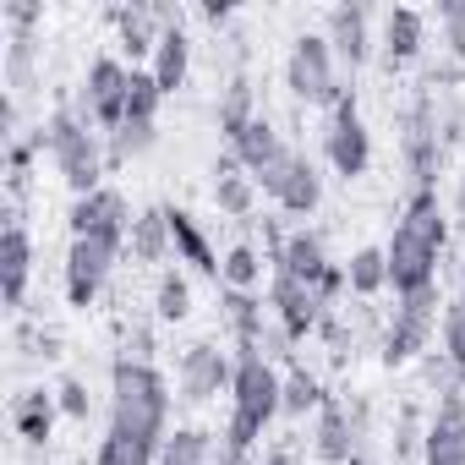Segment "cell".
Segmentation results:
<instances>
[{
    "label": "cell",
    "mask_w": 465,
    "mask_h": 465,
    "mask_svg": "<svg viewBox=\"0 0 465 465\" xmlns=\"http://www.w3.org/2000/svg\"><path fill=\"white\" fill-rule=\"evenodd\" d=\"M110 432H126L148 449L170 438V378L143 356L110 361Z\"/></svg>",
    "instance_id": "1"
},
{
    "label": "cell",
    "mask_w": 465,
    "mask_h": 465,
    "mask_svg": "<svg viewBox=\"0 0 465 465\" xmlns=\"http://www.w3.org/2000/svg\"><path fill=\"white\" fill-rule=\"evenodd\" d=\"M285 372L274 367L269 351H236V383H230V421H224V443L252 454L258 438L269 432L274 416H285Z\"/></svg>",
    "instance_id": "2"
},
{
    "label": "cell",
    "mask_w": 465,
    "mask_h": 465,
    "mask_svg": "<svg viewBox=\"0 0 465 465\" xmlns=\"http://www.w3.org/2000/svg\"><path fill=\"white\" fill-rule=\"evenodd\" d=\"M34 148L55 159V170H61V181L72 186V197H88V192L104 186L110 148H104V132H94L77 104H55V110L39 121Z\"/></svg>",
    "instance_id": "3"
},
{
    "label": "cell",
    "mask_w": 465,
    "mask_h": 465,
    "mask_svg": "<svg viewBox=\"0 0 465 465\" xmlns=\"http://www.w3.org/2000/svg\"><path fill=\"white\" fill-rule=\"evenodd\" d=\"M438 307H443L438 285L411 291V296H394V318H389V334H383V367H389V372L427 356V345H432V334H438V323H443Z\"/></svg>",
    "instance_id": "4"
},
{
    "label": "cell",
    "mask_w": 465,
    "mask_h": 465,
    "mask_svg": "<svg viewBox=\"0 0 465 465\" xmlns=\"http://www.w3.org/2000/svg\"><path fill=\"white\" fill-rule=\"evenodd\" d=\"M285 88H291V99L323 104V110H334V104L351 94V88L340 83V61H334V50H329L323 34H302V39L291 45V55H285Z\"/></svg>",
    "instance_id": "5"
},
{
    "label": "cell",
    "mask_w": 465,
    "mask_h": 465,
    "mask_svg": "<svg viewBox=\"0 0 465 465\" xmlns=\"http://www.w3.org/2000/svg\"><path fill=\"white\" fill-rule=\"evenodd\" d=\"M126 88H132V66L121 61V55H94L88 61V77H83V88H77V110H83V121L94 126V132H121V121H126Z\"/></svg>",
    "instance_id": "6"
},
{
    "label": "cell",
    "mask_w": 465,
    "mask_h": 465,
    "mask_svg": "<svg viewBox=\"0 0 465 465\" xmlns=\"http://www.w3.org/2000/svg\"><path fill=\"white\" fill-rule=\"evenodd\" d=\"M400 148H405V170L416 186H432L438 192V170H443V137H438V99L432 88H421L411 99V110L400 115Z\"/></svg>",
    "instance_id": "7"
},
{
    "label": "cell",
    "mask_w": 465,
    "mask_h": 465,
    "mask_svg": "<svg viewBox=\"0 0 465 465\" xmlns=\"http://www.w3.org/2000/svg\"><path fill=\"white\" fill-rule=\"evenodd\" d=\"M121 252H126V242H110V236H72V247H66V274H61V280H66V307L88 312V307L99 302V291L110 285Z\"/></svg>",
    "instance_id": "8"
},
{
    "label": "cell",
    "mask_w": 465,
    "mask_h": 465,
    "mask_svg": "<svg viewBox=\"0 0 465 465\" xmlns=\"http://www.w3.org/2000/svg\"><path fill=\"white\" fill-rule=\"evenodd\" d=\"M323 159L340 181H356L372 170V132L361 121V104H356V88L329 110V126H323Z\"/></svg>",
    "instance_id": "9"
},
{
    "label": "cell",
    "mask_w": 465,
    "mask_h": 465,
    "mask_svg": "<svg viewBox=\"0 0 465 465\" xmlns=\"http://www.w3.org/2000/svg\"><path fill=\"white\" fill-rule=\"evenodd\" d=\"M230 383H236V361H230L213 340H197L181 351V367H175V400L181 405H208L219 394H230Z\"/></svg>",
    "instance_id": "10"
},
{
    "label": "cell",
    "mask_w": 465,
    "mask_h": 465,
    "mask_svg": "<svg viewBox=\"0 0 465 465\" xmlns=\"http://www.w3.org/2000/svg\"><path fill=\"white\" fill-rule=\"evenodd\" d=\"M361 438H367V405H345L329 394L318 411V427H312V454L323 465H351L361 454Z\"/></svg>",
    "instance_id": "11"
},
{
    "label": "cell",
    "mask_w": 465,
    "mask_h": 465,
    "mask_svg": "<svg viewBox=\"0 0 465 465\" xmlns=\"http://www.w3.org/2000/svg\"><path fill=\"white\" fill-rule=\"evenodd\" d=\"M285 213H296V219H307V213H318V203H323V175H318V164L302 153V148H291L263 181H258Z\"/></svg>",
    "instance_id": "12"
},
{
    "label": "cell",
    "mask_w": 465,
    "mask_h": 465,
    "mask_svg": "<svg viewBox=\"0 0 465 465\" xmlns=\"http://www.w3.org/2000/svg\"><path fill=\"white\" fill-rule=\"evenodd\" d=\"M269 312L280 318V334L291 345H302L307 334H318L323 318H329V307L318 302V291L307 280H296V274H280V269H274V285H269Z\"/></svg>",
    "instance_id": "13"
},
{
    "label": "cell",
    "mask_w": 465,
    "mask_h": 465,
    "mask_svg": "<svg viewBox=\"0 0 465 465\" xmlns=\"http://www.w3.org/2000/svg\"><path fill=\"white\" fill-rule=\"evenodd\" d=\"M132 203H126V192H115V186H99V192H88V197H72V213H66V230L72 236H110V242H126L132 236Z\"/></svg>",
    "instance_id": "14"
},
{
    "label": "cell",
    "mask_w": 465,
    "mask_h": 465,
    "mask_svg": "<svg viewBox=\"0 0 465 465\" xmlns=\"http://www.w3.org/2000/svg\"><path fill=\"white\" fill-rule=\"evenodd\" d=\"M323 39H329V50H334L340 66L361 72V66L372 61V50H378V45H372V6H361V0H340V6H329Z\"/></svg>",
    "instance_id": "15"
},
{
    "label": "cell",
    "mask_w": 465,
    "mask_h": 465,
    "mask_svg": "<svg viewBox=\"0 0 465 465\" xmlns=\"http://www.w3.org/2000/svg\"><path fill=\"white\" fill-rule=\"evenodd\" d=\"M421 465H465V389H443L421 438Z\"/></svg>",
    "instance_id": "16"
},
{
    "label": "cell",
    "mask_w": 465,
    "mask_h": 465,
    "mask_svg": "<svg viewBox=\"0 0 465 465\" xmlns=\"http://www.w3.org/2000/svg\"><path fill=\"white\" fill-rule=\"evenodd\" d=\"M28 280H34V236L23 230L17 208L6 213V236H0V302L23 307L28 302Z\"/></svg>",
    "instance_id": "17"
},
{
    "label": "cell",
    "mask_w": 465,
    "mask_h": 465,
    "mask_svg": "<svg viewBox=\"0 0 465 465\" xmlns=\"http://www.w3.org/2000/svg\"><path fill=\"white\" fill-rule=\"evenodd\" d=\"M170 213V242H175V263H186L192 274H208V280H219V252H213V242H208V230L197 224V213L192 208H164Z\"/></svg>",
    "instance_id": "18"
},
{
    "label": "cell",
    "mask_w": 465,
    "mask_h": 465,
    "mask_svg": "<svg viewBox=\"0 0 465 465\" xmlns=\"http://www.w3.org/2000/svg\"><path fill=\"white\" fill-rule=\"evenodd\" d=\"M427 45V17L416 6H389L383 12V72L394 77L400 66H411Z\"/></svg>",
    "instance_id": "19"
},
{
    "label": "cell",
    "mask_w": 465,
    "mask_h": 465,
    "mask_svg": "<svg viewBox=\"0 0 465 465\" xmlns=\"http://www.w3.org/2000/svg\"><path fill=\"white\" fill-rule=\"evenodd\" d=\"M329 263H334V258H329V242L318 236L312 224L285 230V242H280V252H274V269H280V274H296V280H307V285H318V274H323Z\"/></svg>",
    "instance_id": "20"
},
{
    "label": "cell",
    "mask_w": 465,
    "mask_h": 465,
    "mask_svg": "<svg viewBox=\"0 0 465 465\" xmlns=\"http://www.w3.org/2000/svg\"><path fill=\"white\" fill-rule=\"evenodd\" d=\"M219 307H224V323H230L236 351H263V340H269V302H258V291H219Z\"/></svg>",
    "instance_id": "21"
},
{
    "label": "cell",
    "mask_w": 465,
    "mask_h": 465,
    "mask_svg": "<svg viewBox=\"0 0 465 465\" xmlns=\"http://www.w3.org/2000/svg\"><path fill=\"white\" fill-rule=\"evenodd\" d=\"M55 421H61L55 389H23V394H12V427H17L23 443L45 449V443L55 438Z\"/></svg>",
    "instance_id": "22"
},
{
    "label": "cell",
    "mask_w": 465,
    "mask_h": 465,
    "mask_svg": "<svg viewBox=\"0 0 465 465\" xmlns=\"http://www.w3.org/2000/svg\"><path fill=\"white\" fill-rule=\"evenodd\" d=\"M110 23H115V39H121V61L126 66H148L153 50H159V34H164L153 6H121Z\"/></svg>",
    "instance_id": "23"
},
{
    "label": "cell",
    "mask_w": 465,
    "mask_h": 465,
    "mask_svg": "<svg viewBox=\"0 0 465 465\" xmlns=\"http://www.w3.org/2000/svg\"><path fill=\"white\" fill-rule=\"evenodd\" d=\"M148 72H153V83H159L164 99L186 88V72H192V34H186V23H170L159 34V50L148 61Z\"/></svg>",
    "instance_id": "24"
},
{
    "label": "cell",
    "mask_w": 465,
    "mask_h": 465,
    "mask_svg": "<svg viewBox=\"0 0 465 465\" xmlns=\"http://www.w3.org/2000/svg\"><path fill=\"white\" fill-rule=\"evenodd\" d=\"M258 115H263V110H258V94H252L247 72H236V77H230V83L219 88V110H213V121H219V137H224L230 148H236Z\"/></svg>",
    "instance_id": "25"
},
{
    "label": "cell",
    "mask_w": 465,
    "mask_h": 465,
    "mask_svg": "<svg viewBox=\"0 0 465 465\" xmlns=\"http://www.w3.org/2000/svg\"><path fill=\"white\" fill-rule=\"evenodd\" d=\"M230 153H236V164H242V170H247L252 181H263V175H269V170H274V164H280V159H285L291 148H285L280 126H274L269 115H258V121L247 126V137H242L236 148H230Z\"/></svg>",
    "instance_id": "26"
},
{
    "label": "cell",
    "mask_w": 465,
    "mask_h": 465,
    "mask_svg": "<svg viewBox=\"0 0 465 465\" xmlns=\"http://www.w3.org/2000/svg\"><path fill=\"white\" fill-rule=\"evenodd\" d=\"M213 203H219V213H230V219H252V208H258V181L236 164V153H224V159L213 164Z\"/></svg>",
    "instance_id": "27"
},
{
    "label": "cell",
    "mask_w": 465,
    "mask_h": 465,
    "mask_svg": "<svg viewBox=\"0 0 465 465\" xmlns=\"http://www.w3.org/2000/svg\"><path fill=\"white\" fill-rule=\"evenodd\" d=\"M126 247H132L137 263H164V258L175 252V242H170V213H164V208H143V213L132 219Z\"/></svg>",
    "instance_id": "28"
},
{
    "label": "cell",
    "mask_w": 465,
    "mask_h": 465,
    "mask_svg": "<svg viewBox=\"0 0 465 465\" xmlns=\"http://www.w3.org/2000/svg\"><path fill=\"white\" fill-rule=\"evenodd\" d=\"M159 465H219V432L208 427H175L159 449Z\"/></svg>",
    "instance_id": "29"
},
{
    "label": "cell",
    "mask_w": 465,
    "mask_h": 465,
    "mask_svg": "<svg viewBox=\"0 0 465 465\" xmlns=\"http://www.w3.org/2000/svg\"><path fill=\"white\" fill-rule=\"evenodd\" d=\"M345 280H351V296L356 302L383 296L389 291V258H383V247H356L351 263H345Z\"/></svg>",
    "instance_id": "30"
},
{
    "label": "cell",
    "mask_w": 465,
    "mask_h": 465,
    "mask_svg": "<svg viewBox=\"0 0 465 465\" xmlns=\"http://www.w3.org/2000/svg\"><path fill=\"white\" fill-rule=\"evenodd\" d=\"M219 285L224 291H258L263 285V252L252 242H236L224 252V263H219Z\"/></svg>",
    "instance_id": "31"
},
{
    "label": "cell",
    "mask_w": 465,
    "mask_h": 465,
    "mask_svg": "<svg viewBox=\"0 0 465 465\" xmlns=\"http://www.w3.org/2000/svg\"><path fill=\"white\" fill-rule=\"evenodd\" d=\"M153 318L159 323H186L192 318V280L181 269H164L153 285Z\"/></svg>",
    "instance_id": "32"
},
{
    "label": "cell",
    "mask_w": 465,
    "mask_h": 465,
    "mask_svg": "<svg viewBox=\"0 0 465 465\" xmlns=\"http://www.w3.org/2000/svg\"><path fill=\"white\" fill-rule=\"evenodd\" d=\"M323 400H329V394H323L318 372H307L302 361H291V367H285V400H280V405H285V416H307V411L318 416V411H323Z\"/></svg>",
    "instance_id": "33"
},
{
    "label": "cell",
    "mask_w": 465,
    "mask_h": 465,
    "mask_svg": "<svg viewBox=\"0 0 465 465\" xmlns=\"http://www.w3.org/2000/svg\"><path fill=\"white\" fill-rule=\"evenodd\" d=\"M438 334H443V356H449V367H454V383L465 389V291L443 302V323H438Z\"/></svg>",
    "instance_id": "34"
},
{
    "label": "cell",
    "mask_w": 465,
    "mask_h": 465,
    "mask_svg": "<svg viewBox=\"0 0 465 465\" xmlns=\"http://www.w3.org/2000/svg\"><path fill=\"white\" fill-rule=\"evenodd\" d=\"M153 143H159V121H126L121 132H110V137H104L110 164H132V159H143Z\"/></svg>",
    "instance_id": "35"
},
{
    "label": "cell",
    "mask_w": 465,
    "mask_h": 465,
    "mask_svg": "<svg viewBox=\"0 0 465 465\" xmlns=\"http://www.w3.org/2000/svg\"><path fill=\"white\" fill-rule=\"evenodd\" d=\"M6 83H12V99L34 83V66H39V39L34 34H6Z\"/></svg>",
    "instance_id": "36"
},
{
    "label": "cell",
    "mask_w": 465,
    "mask_h": 465,
    "mask_svg": "<svg viewBox=\"0 0 465 465\" xmlns=\"http://www.w3.org/2000/svg\"><path fill=\"white\" fill-rule=\"evenodd\" d=\"M94 465H159V449H148L126 432H104L94 449Z\"/></svg>",
    "instance_id": "37"
},
{
    "label": "cell",
    "mask_w": 465,
    "mask_h": 465,
    "mask_svg": "<svg viewBox=\"0 0 465 465\" xmlns=\"http://www.w3.org/2000/svg\"><path fill=\"white\" fill-rule=\"evenodd\" d=\"M159 104H164V94H159L153 72H148V66H132V88H126V121H159ZM126 121H121V126H126Z\"/></svg>",
    "instance_id": "38"
},
{
    "label": "cell",
    "mask_w": 465,
    "mask_h": 465,
    "mask_svg": "<svg viewBox=\"0 0 465 465\" xmlns=\"http://www.w3.org/2000/svg\"><path fill=\"white\" fill-rule=\"evenodd\" d=\"M438 23H443V50H449V61L465 66V0H438Z\"/></svg>",
    "instance_id": "39"
},
{
    "label": "cell",
    "mask_w": 465,
    "mask_h": 465,
    "mask_svg": "<svg viewBox=\"0 0 465 465\" xmlns=\"http://www.w3.org/2000/svg\"><path fill=\"white\" fill-rule=\"evenodd\" d=\"M55 400H61V416H66V421H88V411H94L88 383H83L77 372H66V378L55 383Z\"/></svg>",
    "instance_id": "40"
},
{
    "label": "cell",
    "mask_w": 465,
    "mask_h": 465,
    "mask_svg": "<svg viewBox=\"0 0 465 465\" xmlns=\"http://www.w3.org/2000/svg\"><path fill=\"white\" fill-rule=\"evenodd\" d=\"M45 17L39 0H0V23H12V34H34Z\"/></svg>",
    "instance_id": "41"
},
{
    "label": "cell",
    "mask_w": 465,
    "mask_h": 465,
    "mask_svg": "<svg viewBox=\"0 0 465 465\" xmlns=\"http://www.w3.org/2000/svg\"><path fill=\"white\" fill-rule=\"evenodd\" d=\"M230 17H236V6H230V0H208V6H203V23H213V28H224Z\"/></svg>",
    "instance_id": "42"
},
{
    "label": "cell",
    "mask_w": 465,
    "mask_h": 465,
    "mask_svg": "<svg viewBox=\"0 0 465 465\" xmlns=\"http://www.w3.org/2000/svg\"><path fill=\"white\" fill-rule=\"evenodd\" d=\"M263 465H302V454H296L291 443H274V449L263 454Z\"/></svg>",
    "instance_id": "43"
},
{
    "label": "cell",
    "mask_w": 465,
    "mask_h": 465,
    "mask_svg": "<svg viewBox=\"0 0 465 465\" xmlns=\"http://www.w3.org/2000/svg\"><path fill=\"white\" fill-rule=\"evenodd\" d=\"M454 219L465 224V175H460V186H454Z\"/></svg>",
    "instance_id": "44"
},
{
    "label": "cell",
    "mask_w": 465,
    "mask_h": 465,
    "mask_svg": "<svg viewBox=\"0 0 465 465\" xmlns=\"http://www.w3.org/2000/svg\"><path fill=\"white\" fill-rule=\"evenodd\" d=\"M351 465H372V460H367V449H361V454H356V460H351Z\"/></svg>",
    "instance_id": "45"
}]
</instances>
